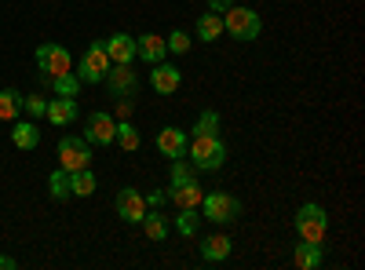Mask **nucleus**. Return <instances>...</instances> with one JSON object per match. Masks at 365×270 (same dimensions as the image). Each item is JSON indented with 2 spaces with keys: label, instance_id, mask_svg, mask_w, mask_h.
Listing matches in <instances>:
<instances>
[{
  "label": "nucleus",
  "instance_id": "f3484780",
  "mask_svg": "<svg viewBox=\"0 0 365 270\" xmlns=\"http://www.w3.org/2000/svg\"><path fill=\"white\" fill-rule=\"evenodd\" d=\"M230 249H234V242L227 234H208V237H201V259L205 263H223L227 256H230Z\"/></svg>",
  "mask_w": 365,
  "mask_h": 270
},
{
  "label": "nucleus",
  "instance_id": "f8f14e48",
  "mask_svg": "<svg viewBox=\"0 0 365 270\" xmlns=\"http://www.w3.org/2000/svg\"><path fill=\"white\" fill-rule=\"evenodd\" d=\"M179 84H182L179 66H168L165 58H161V63H154V70H150V88H154L158 95H172V92H179Z\"/></svg>",
  "mask_w": 365,
  "mask_h": 270
},
{
  "label": "nucleus",
  "instance_id": "7c9ffc66",
  "mask_svg": "<svg viewBox=\"0 0 365 270\" xmlns=\"http://www.w3.org/2000/svg\"><path fill=\"white\" fill-rule=\"evenodd\" d=\"M146 197V208H161L165 204V190H150V194H143Z\"/></svg>",
  "mask_w": 365,
  "mask_h": 270
},
{
  "label": "nucleus",
  "instance_id": "39448f33",
  "mask_svg": "<svg viewBox=\"0 0 365 270\" xmlns=\"http://www.w3.org/2000/svg\"><path fill=\"white\" fill-rule=\"evenodd\" d=\"M197 208H201V216H205L208 223H234V219L241 216V201L230 197L227 190H212V194H205Z\"/></svg>",
  "mask_w": 365,
  "mask_h": 270
},
{
  "label": "nucleus",
  "instance_id": "423d86ee",
  "mask_svg": "<svg viewBox=\"0 0 365 270\" xmlns=\"http://www.w3.org/2000/svg\"><path fill=\"white\" fill-rule=\"evenodd\" d=\"M106 70H110V55H106L103 41H91L88 51H84V58H81V70H77L81 84H103L106 81Z\"/></svg>",
  "mask_w": 365,
  "mask_h": 270
},
{
  "label": "nucleus",
  "instance_id": "6ab92c4d",
  "mask_svg": "<svg viewBox=\"0 0 365 270\" xmlns=\"http://www.w3.org/2000/svg\"><path fill=\"white\" fill-rule=\"evenodd\" d=\"M139 223H143V234L150 237V242H165V237H168V216H161L158 208H154V212L146 208V216Z\"/></svg>",
  "mask_w": 365,
  "mask_h": 270
},
{
  "label": "nucleus",
  "instance_id": "20e7f679",
  "mask_svg": "<svg viewBox=\"0 0 365 270\" xmlns=\"http://www.w3.org/2000/svg\"><path fill=\"white\" fill-rule=\"evenodd\" d=\"M223 33H230L234 41H256L263 33V22L252 8H227L223 11Z\"/></svg>",
  "mask_w": 365,
  "mask_h": 270
},
{
  "label": "nucleus",
  "instance_id": "6e6552de",
  "mask_svg": "<svg viewBox=\"0 0 365 270\" xmlns=\"http://www.w3.org/2000/svg\"><path fill=\"white\" fill-rule=\"evenodd\" d=\"M37 66H41L44 77L51 81V77L70 73V70H73V58H70V51H66L63 44H41V48H37Z\"/></svg>",
  "mask_w": 365,
  "mask_h": 270
},
{
  "label": "nucleus",
  "instance_id": "4be33fe9",
  "mask_svg": "<svg viewBox=\"0 0 365 270\" xmlns=\"http://www.w3.org/2000/svg\"><path fill=\"white\" fill-rule=\"evenodd\" d=\"M96 175H91V168H77V172H70V194L73 197H91L96 194Z\"/></svg>",
  "mask_w": 365,
  "mask_h": 270
},
{
  "label": "nucleus",
  "instance_id": "dca6fc26",
  "mask_svg": "<svg viewBox=\"0 0 365 270\" xmlns=\"http://www.w3.org/2000/svg\"><path fill=\"white\" fill-rule=\"evenodd\" d=\"M168 55V48H165V37H158V33H143V37H135V58H143V63H161V58Z\"/></svg>",
  "mask_w": 365,
  "mask_h": 270
},
{
  "label": "nucleus",
  "instance_id": "4468645a",
  "mask_svg": "<svg viewBox=\"0 0 365 270\" xmlns=\"http://www.w3.org/2000/svg\"><path fill=\"white\" fill-rule=\"evenodd\" d=\"M158 150H161V157H168V161L187 157V132L182 128H161L158 132Z\"/></svg>",
  "mask_w": 365,
  "mask_h": 270
},
{
  "label": "nucleus",
  "instance_id": "1a4fd4ad",
  "mask_svg": "<svg viewBox=\"0 0 365 270\" xmlns=\"http://www.w3.org/2000/svg\"><path fill=\"white\" fill-rule=\"evenodd\" d=\"M113 132H117V121H113L106 110L88 113V121H84V139H88L91 146H110V142H113Z\"/></svg>",
  "mask_w": 365,
  "mask_h": 270
},
{
  "label": "nucleus",
  "instance_id": "72a5a7b5",
  "mask_svg": "<svg viewBox=\"0 0 365 270\" xmlns=\"http://www.w3.org/2000/svg\"><path fill=\"white\" fill-rule=\"evenodd\" d=\"M15 266H19V263H15L11 256H0V270H15Z\"/></svg>",
  "mask_w": 365,
  "mask_h": 270
},
{
  "label": "nucleus",
  "instance_id": "b1692460",
  "mask_svg": "<svg viewBox=\"0 0 365 270\" xmlns=\"http://www.w3.org/2000/svg\"><path fill=\"white\" fill-rule=\"evenodd\" d=\"M113 142L120 146V150H128V154H132V150H139V128L132 125V121H117V132H113Z\"/></svg>",
  "mask_w": 365,
  "mask_h": 270
},
{
  "label": "nucleus",
  "instance_id": "bb28decb",
  "mask_svg": "<svg viewBox=\"0 0 365 270\" xmlns=\"http://www.w3.org/2000/svg\"><path fill=\"white\" fill-rule=\"evenodd\" d=\"M216 132H220V113L216 110H201L197 125H194V135H216Z\"/></svg>",
  "mask_w": 365,
  "mask_h": 270
},
{
  "label": "nucleus",
  "instance_id": "aec40b11",
  "mask_svg": "<svg viewBox=\"0 0 365 270\" xmlns=\"http://www.w3.org/2000/svg\"><path fill=\"white\" fill-rule=\"evenodd\" d=\"M292 263H296L299 270H314V266H322V245H314V242H299L296 252H292Z\"/></svg>",
  "mask_w": 365,
  "mask_h": 270
},
{
  "label": "nucleus",
  "instance_id": "9d476101",
  "mask_svg": "<svg viewBox=\"0 0 365 270\" xmlns=\"http://www.w3.org/2000/svg\"><path fill=\"white\" fill-rule=\"evenodd\" d=\"M103 84H110V95L113 99H132V92H135V70L132 66H120V63H113V70H106V81Z\"/></svg>",
  "mask_w": 365,
  "mask_h": 270
},
{
  "label": "nucleus",
  "instance_id": "cd10ccee",
  "mask_svg": "<svg viewBox=\"0 0 365 270\" xmlns=\"http://www.w3.org/2000/svg\"><path fill=\"white\" fill-rule=\"evenodd\" d=\"M175 230H179L182 237H194V234H197V208H179Z\"/></svg>",
  "mask_w": 365,
  "mask_h": 270
},
{
  "label": "nucleus",
  "instance_id": "c756f323",
  "mask_svg": "<svg viewBox=\"0 0 365 270\" xmlns=\"http://www.w3.org/2000/svg\"><path fill=\"white\" fill-rule=\"evenodd\" d=\"M22 110H26L29 117H44L48 99H44V95H26V99H22Z\"/></svg>",
  "mask_w": 365,
  "mask_h": 270
},
{
  "label": "nucleus",
  "instance_id": "7ed1b4c3",
  "mask_svg": "<svg viewBox=\"0 0 365 270\" xmlns=\"http://www.w3.org/2000/svg\"><path fill=\"white\" fill-rule=\"evenodd\" d=\"M296 234H299V242L322 245L325 234H329V216H325V208L314 204V201L299 204V212H296Z\"/></svg>",
  "mask_w": 365,
  "mask_h": 270
},
{
  "label": "nucleus",
  "instance_id": "393cba45",
  "mask_svg": "<svg viewBox=\"0 0 365 270\" xmlns=\"http://www.w3.org/2000/svg\"><path fill=\"white\" fill-rule=\"evenodd\" d=\"M51 92L63 95V99H77V95H81V77H77L73 70L63 73V77H51Z\"/></svg>",
  "mask_w": 365,
  "mask_h": 270
},
{
  "label": "nucleus",
  "instance_id": "5701e85b",
  "mask_svg": "<svg viewBox=\"0 0 365 270\" xmlns=\"http://www.w3.org/2000/svg\"><path fill=\"white\" fill-rule=\"evenodd\" d=\"M216 37H223V15L205 11L197 19V41H216Z\"/></svg>",
  "mask_w": 365,
  "mask_h": 270
},
{
  "label": "nucleus",
  "instance_id": "473e14b6",
  "mask_svg": "<svg viewBox=\"0 0 365 270\" xmlns=\"http://www.w3.org/2000/svg\"><path fill=\"white\" fill-rule=\"evenodd\" d=\"M128 113H132V103L120 99V103H117V117H128Z\"/></svg>",
  "mask_w": 365,
  "mask_h": 270
},
{
  "label": "nucleus",
  "instance_id": "a878e982",
  "mask_svg": "<svg viewBox=\"0 0 365 270\" xmlns=\"http://www.w3.org/2000/svg\"><path fill=\"white\" fill-rule=\"evenodd\" d=\"M48 194H51V201H66V197H73V194H70V172H66V168H55V172H51V179H48Z\"/></svg>",
  "mask_w": 365,
  "mask_h": 270
},
{
  "label": "nucleus",
  "instance_id": "412c9836",
  "mask_svg": "<svg viewBox=\"0 0 365 270\" xmlns=\"http://www.w3.org/2000/svg\"><path fill=\"white\" fill-rule=\"evenodd\" d=\"M22 113V95L15 92V88H0V121H19Z\"/></svg>",
  "mask_w": 365,
  "mask_h": 270
},
{
  "label": "nucleus",
  "instance_id": "2f4dec72",
  "mask_svg": "<svg viewBox=\"0 0 365 270\" xmlns=\"http://www.w3.org/2000/svg\"><path fill=\"white\" fill-rule=\"evenodd\" d=\"M227 8H234V0H208V11H216V15H223Z\"/></svg>",
  "mask_w": 365,
  "mask_h": 270
},
{
  "label": "nucleus",
  "instance_id": "c85d7f7f",
  "mask_svg": "<svg viewBox=\"0 0 365 270\" xmlns=\"http://www.w3.org/2000/svg\"><path fill=\"white\" fill-rule=\"evenodd\" d=\"M165 48L175 51V55H187L190 51V33H187V29H172V33L165 37Z\"/></svg>",
  "mask_w": 365,
  "mask_h": 270
},
{
  "label": "nucleus",
  "instance_id": "f257e3e1",
  "mask_svg": "<svg viewBox=\"0 0 365 270\" xmlns=\"http://www.w3.org/2000/svg\"><path fill=\"white\" fill-rule=\"evenodd\" d=\"M201 197H205V190L197 187L194 165H190L187 157H175V161H172V183H168L165 201H172L175 208H197Z\"/></svg>",
  "mask_w": 365,
  "mask_h": 270
},
{
  "label": "nucleus",
  "instance_id": "a211bd4d",
  "mask_svg": "<svg viewBox=\"0 0 365 270\" xmlns=\"http://www.w3.org/2000/svg\"><path fill=\"white\" fill-rule=\"evenodd\" d=\"M15 128H11V142L19 146V150H37L41 146V128H37V121H11Z\"/></svg>",
  "mask_w": 365,
  "mask_h": 270
},
{
  "label": "nucleus",
  "instance_id": "f03ea898",
  "mask_svg": "<svg viewBox=\"0 0 365 270\" xmlns=\"http://www.w3.org/2000/svg\"><path fill=\"white\" fill-rule=\"evenodd\" d=\"M187 161L194 165V172H220L227 165V142L216 135H194L187 139Z\"/></svg>",
  "mask_w": 365,
  "mask_h": 270
},
{
  "label": "nucleus",
  "instance_id": "9b49d317",
  "mask_svg": "<svg viewBox=\"0 0 365 270\" xmlns=\"http://www.w3.org/2000/svg\"><path fill=\"white\" fill-rule=\"evenodd\" d=\"M113 208H117V216L125 219V223H139L143 216H146V197L139 194V190H132V187H125L117 194V201H113Z\"/></svg>",
  "mask_w": 365,
  "mask_h": 270
},
{
  "label": "nucleus",
  "instance_id": "ddd939ff",
  "mask_svg": "<svg viewBox=\"0 0 365 270\" xmlns=\"http://www.w3.org/2000/svg\"><path fill=\"white\" fill-rule=\"evenodd\" d=\"M103 48L110 55V63H120V66L135 63V37H128V33H113L110 41H103Z\"/></svg>",
  "mask_w": 365,
  "mask_h": 270
},
{
  "label": "nucleus",
  "instance_id": "0eeeda50",
  "mask_svg": "<svg viewBox=\"0 0 365 270\" xmlns=\"http://www.w3.org/2000/svg\"><path fill=\"white\" fill-rule=\"evenodd\" d=\"M88 165H91V142L88 139H77V135L58 139V168L77 172V168H88Z\"/></svg>",
  "mask_w": 365,
  "mask_h": 270
},
{
  "label": "nucleus",
  "instance_id": "2eb2a0df",
  "mask_svg": "<svg viewBox=\"0 0 365 270\" xmlns=\"http://www.w3.org/2000/svg\"><path fill=\"white\" fill-rule=\"evenodd\" d=\"M44 117H48L51 125H58V128H66V125H73L77 117H81V110H77V99H63V95H55V99L48 103Z\"/></svg>",
  "mask_w": 365,
  "mask_h": 270
}]
</instances>
